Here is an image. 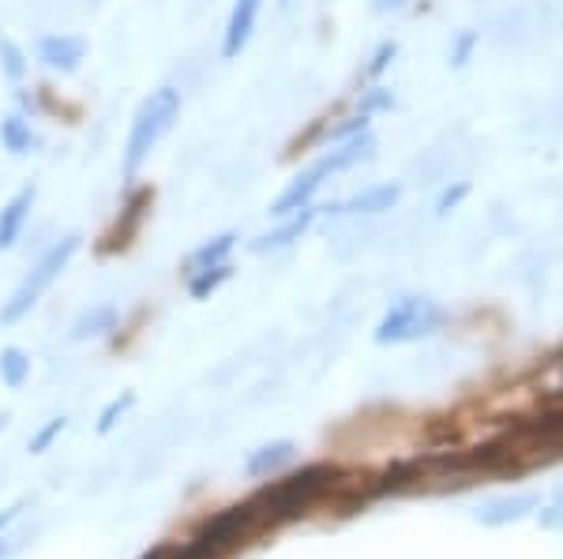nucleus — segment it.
<instances>
[{
	"label": "nucleus",
	"instance_id": "1",
	"mask_svg": "<svg viewBox=\"0 0 563 559\" xmlns=\"http://www.w3.org/2000/svg\"><path fill=\"white\" fill-rule=\"evenodd\" d=\"M334 484H339V470L327 462H316V466H305V470H294V473L278 477V481H271L267 489H260L252 495V503L263 511L267 526L275 529L289 518H301L316 503H323Z\"/></svg>",
	"mask_w": 563,
	"mask_h": 559
},
{
	"label": "nucleus",
	"instance_id": "2",
	"mask_svg": "<svg viewBox=\"0 0 563 559\" xmlns=\"http://www.w3.org/2000/svg\"><path fill=\"white\" fill-rule=\"evenodd\" d=\"M372 150H376L372 132L353 135V139H346V143H331V147L320 155V161H312V166L301 169V174L282 188V195L271 203V214H275V219H286V214H297V211H305V206H312V200L320 195V188L327 185V180H331L334 174H346V169L361 166V161H368Z\"/></svg>",
	"mask_w": 563,
	"mask_h": 559
},
{
	"label": "nucleus",
	"instance_id": "3",
	"mask_svg": "<svg viewBox=\"0 0 563 559\" xmlns=\"http://www.w3.org/2000/svg\"><path fill=\"white\" fill-rule=\"evenodd\" d=\"M177 121H180V90L177 87H158L143 98L140 110L132 116L129 143H124V161H121L124 180L140 177V169L151 161V155L158 150V143L174 132Z\"/></svg>",
	"mask_w": 563,
	"mask_h": 559
},
{
	"label": "nucleus",
	"instance_id": "4",
	"mask_svg": "<svg viewBox=\"0 0 563 559\" xmlns=\"http://www.w3.org/2000/svg\"><path fill=\"white\" fill-rule=\"evenodd\" d=\"M79 245H84V237H79V233H68V237L53 241V245L38 256V264L23 275V282L15 286L12 297L0 304V323H20L26 312L38 309L42 297L53 290V282H57V278L68 270L71 259H76Z\"/></svg>",
	"mask_w": 563,
	"mask_h": 559
},
{
	"label": "nucleus",
	"instance_id": "5",
	"mask_svg": "<svg viewBox=\"0 0 563 559\" xmlns=\"http://www.w3.org/2000/svg\"><path fill=\"white\" fill-rule=\"evenodd\" d=\"M448 312L432 301V297H398L390 309L379 315L376 331V346H406V342H421L432 338L443 327Z\"/></svg>",
	"mask_w": 563,
	"mask_h": 559
},
{
	"label": "nucleus",
	"instance_id": "6",
	"mask_svg": "<svg viewBox=\"0 0 563 559\" xmlns=\"http://www.w3.org/2000/svg\"><path fill=\"white\" fill-rule=\"evenodd\" d=\"M151 206H154V188L151 185H135L129 195H124V206L117 211L113 225L102 233V245L98 251L102 256H117V251H129L140 237V230L151 219Z\"/></svg>",
	"mask_w": 563,
	"mask_h": 559
},
{
	"label": "nucleus",
	"instance_id": "7",
	"mask_svg": "<svg viewBox=\"0 0 563 559\" xmlns=\"http://www.w3.org/2000/svg\"><path fill=\"white\" fill-rule=\"evenodd\" d=\"M87 38H79V34H42L38 42H34V57H38V65H45L49 71H60V76H71V71H79V65L87 60Z\"/></svg>",
	"mask_w": 563,
	"mask_h": 559
},
{
	"label": "nucleus",
	"instance_id": "8",
	"mask_svg": "<svg viewBox=\"0 0 563 559\" xmlns=\"http://www.w3.org/2000/svg\"><path fill=\"white\" fill-rule=\"evenodd\" d=\"M398 200H402V185L398 180H384V185H368L361 192H353L350 200L323 206V214H334V219H342V214H387L395 211Z\"/></svg>",
	"mask_w": 563,
	"mask_h": 559
},
{
	"label": "nucleus",
	"instance_id": "9",
	"mask_svg": "<svg viewBox=\"0 0 563 559\" xmlns=\"http://www.w3.org/2000/svg\"><path fill=\"white\" fill-rule=\"evenodd\" d=\"M260 8H263V0H233L230 20H225V31H222L225 60H238L241 53L249 49L252 34H256V23H260Z\"/></svg>",
	"mask_w": 563,
	"mask_h": 559
},
{
	"label": "nucleus",
	"instance_id": "10",
	"mask_svg": "<svg viewBox=\"0 0 563 559\" xmlns=\"http://www.w3.org/2000/svg\"><path fill=\"white\" fill-rule=\"evenodd\" d=\"M34 203H38V188L23 185L12 200L0 206V251L15 248V241L23 237L26 222H31V214H34Z\"/></svg>",
	"mask_w": 563,
	"mask_h": 559
},
{
	"label": "nucleus",
	"instance_id": "11",
	"mask_svg": "<svg viewBox=\"0 0 563 559\" xmlns=\"http://www.w3.org/2000/svg\"><path fill=\"white\" fill-rule=\"evenodd\" d=\"M533 511H541V495L515 492V495H504V500H488L485 507L477 511V522L481 526H511V522L530 518Z\"/></svg>",
	"mask_w": 563,
	"mask_h": 559
},
{
	"label": "nucleus",
	"instance_id": "12",
	"mask_svg": "<svg viewBox=\"0 0 563 559\" xmlns=\"http://www.w3.org/2000/svg\"><path fill=\"white\" fill-rule=\"evenodd\" d=\"M294 458H297V444L275 439V444H263L244 458V473H249L252 481H271V477L286 473L289 466H294Z\"/></svg>",
	"mask_w": 563,
	"mask_h": 559
},
{
	"label": "nucleus",
	"instance_id": "13",
	"mask_svg": "<svg viewBox=\"0 0 563 559\" xmlns=\"http://www.w3.org/2000/svg\"><path fill=\"white\" fill-rule=\"evenodd\" d=\"M316 214H320V211H316V206H305V211H297V214H286L278 230L263 233V237L252 241L249 248L256 251V256H267V251H282V248L297 245V241H301L305 233H308V225L316 222Z\"/></svg>",
	"mask_w": 563,
	"mask_h": 559
},
{
	"label": "nucleus",
	"instance_id": "14",
	"mask_svg": "<svg viewBox=\"0 0 563 559\" xmlns=\"http://www.w3.org/2000/svg\"><path fill=\"white\" fill-rule=\"evenodd\" d=\"M0 147L8 150V155L23 158V155H34V150L42 147L38 132H34L31 116L26 113H8L4 121H0Z\"/></svg>",
	"mask_w": 563,
	"mask_h": 559
},
{
	"label": "nucleus",
	"instance_id": "15",
	"mask_svg": "<svg viewBox=\"0 0 563 559\" xmlns=\"http://www.w3.org/2000/svg\"><path fill=\"white\" fill-rule=\"evenodd\" d=\"M238 233L233 230H225V233H218V237H211V241H203L192 256L185 259V278H192V275H199V270H211V267H218V264H230V256H233V248H238Z\"/></svg>",
	"mask_w": 563,
	"mask_h": 559
},
{
	"label": "nucleus",
	"instance_id": "16",
	"mask_svg": "<svg viewBox=\"0 0 563 559\" xmlns=\"http://www.w3.org/2000/svg\"><path fill=\"white\" fill-rule=\"evenodd\" d=\"M117 320H121V315H117L113 304H95V309H87L76 323H71V342L102 338L109 331H117Z\"/></svg>",
	"mask_w": 563,
	"mask_h": 559
},
{
	"label": "nucleus",
	"instance_id": "17",
	"mask_svg": "<svg viewBox=\"0 0 563 559\" xmlns=\"http://www.w3.org/2000/svg\"><path fill=\"white\" fill-rule=\"evenodd\" d=\"M31 380V354H23L20 346H4L0 349V383L8 391H23Z\"/></svg>",
	"mask_w": 563,
	"mask_h": 559
},
{
	"label": "nucleus",
	"instance_id": "18",
	"mask_svg": "<svg viewBox=\"0 0 563 559\" xmlns=\"http://www.w3.org/2000/svg\"><path fill=\"white\" fill-rule=\"evenodd\" d=\"M230 278H233V264H218L211 270H199V275L185 278V282H188V293H192L196 301H207V297H214L225 282H230Z\"/></svg>",
	"mask_w": 563,
	"mask_h": 559
},
{
	"label": "nucleus",
	"instance_id": "19",
	"mask_svg": "<svg viewBox=\"0 0 563 559\" xmlns=\"http://www.w3.org/2000/svg\"><path fill=\"white\" fill-rule=\"evenodd\" d=\"M0 71H4L8 83H23L26 71H31V60H26L23 45L15 38H0Z\"/></svg>",
	"mask_w": 563,
	"mask_h": 559
},
{
	"label": "nucleus",
	"instance_id": "20",
	"mask_svg": "<svg viewBox=\"0 0 563 559\" xmlns=\"http://www.w3.org/2000/svg\"><path fill=\"white\" fill-rule=\"evenodd\" d=\"M538 399L544 402H563V354L552 357L538 376Z\"/></svg>",
	"mask_w": 563,
	"mask_h": 559
},
{
	"label": "nucleus",
	"instance_id": "21",
	"mask_svg": "<svg viewBox=\"0 0 563 559\" xmlns=\"http://www.w3.org/2000/svg\"><path fill=\"white\" fill-rule=\"evenodd\" d=\"M132 405H135V394L132 391H124V394H117V399H109L102 405V413H98V432H102V436H109V432L121 425L124 413H129Z\"/></svg>",
	"mask_w": 563,
	"mask_h": 559
},
{
	"label": "nucleus",
	"instance_id": "22",
	"mask_svg": "<svg viewBox=\"0 0 563 559\" xmlns=\"http://www.w3.org/2000/svg\"><path fill=\"white\" fill-rule=\"evenodd\" d=\"M390 105H395V98H390L387 87H368V90H361V98H357V113H365V116L387 113Z\"/></svg>",
	"mask_w": 563,
	"mask_h": 559
},
{
	"label": "nucleus",
	"instance_id": "23",
	"mask_svg": "<svg viewBox=\"0 0 563 559\" xmlns=\"http://www.w3.org/2000/svg\"><path fill=\"white\" fill-rule=\"evenodd\" d=\"M395 53H398V45L395 42H379L376 45V53H372V60H368V68H365V76L368 79H379L384 71L390 68V60H395Z\"/></svg>",
	"mask_w": 563,
	"mask_h": 559
},
{
	"label": "nucleus",
	"instance_id": "24",
	"mask_svg": "<svg viewBox=\"0 0 563 559\" xmlns=\"http://www.w3.org/2000/svg\"><path fill=\"white\" fill-rule=\"evenodd\" d=\"M65 428H68V417H53L49 425H45V428L38 432V436L31 439V455H45V450L53 447V439H57Z\"/></svg>",
	"mask_w": 563,
	"mask_h": 559
},
{
	"label": "nucleus",
	"instance_id": "25",
	"mask_svg": "<svg viewBox=\"0 0 563 559\" xmlns=\"http://www.w3.org/2000/svg\"><path fill=\"white\" fill-rule=\"evenodd\" d=\"M466 195H470V185H466V180H459V185L443 188L440 200H435V214H451L462 200H466Z\"/></svg>",
	"mask_w": 563,
	"mask_h": 559
},
{
	"label": "nucleus",
	"instance_id": "26",
	"mask_svg": "<svg viewBox=\"0 0 563 559\" xmlns=\"http://www.w3.org/2000/svg\"><path fill=\"white\" fill-rule=\"evenodd\" d=\"M474 45H477V34H462L459 45H455V53H451V60H455V65H466L470 53H474Z\"/></svg>",
	"mask_w": 563,
	"mask_h": 559
},
{
	"label": "nucleus",
	"instance_id": "27",
	"mask_svg": "<svg viewBox=\"0 0 563 559\" xmlns=\"http://www.w3.org/2000/svg\"><path fill=\"white\" fill-rule=\"evenodd\" d=\"M20 511H23V503H12V507H8L4 515H0V534H4V529L12 526L15 518H20Z\"/></svg>",
	"mask_w": 563,
	"mask_h": 559
},
{
	"label": "nucleus",
	"instance_id": "28",
	"mask_svg": "<svg viewBox=\"0 0 563 559\" xmlns=\"http://www.w3.org/2000/svg\"><path fill=\"white\" fill-rule=\"evenodd\" d=\"M406 0H376V12H395V8H402Z\"/></svg>",
	"mask_w": 563,
	"mask_h": 559
}]
</instances>
